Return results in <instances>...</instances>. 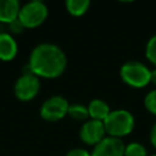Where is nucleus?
Wrapping results in <instances>:
<instances>
[{"mask_svg":"<svg viewBox=\"0 0 156 156\" xmlns=\"http://www.w3.org/2000/svg\"><path fill=\"white\" fill-rule=\"evenodd\" d=\"M67 67V56L56 44L40 43L35 45L26 66L24 73H33L38 78L54 79L60 77Z\"/></svg>","mask_w":156,"mask_h":156,"instance_id":"nucleus-1","label":"nucleus"},{"mask_svg":"<svg viewBox=\"0 0 156 156\" xmlns=\"http://www.w3.org/2000/svg\"><path fill=\"white\" fill-rule=\"evenodd\" d=\"M106 134L113 138H123L130 134L135 126L134 116L124 108L111 110L108 116L104 119Z\"/></svg>","mask_w":156,"mask_h":156,"instance_id":"nucleus-2","label":"nucleus"},{"mask_svg":"<svg viewBox=\"0 0 156 156\" xmlns=\"http://www.w3.org/2000/svg\"><path fill=\"white\" fill-rule=\"evenodd\" d=\"M121 79L132 88H144L150 83L151 69L140 61H127L119 69Z\"/></svg>","mask_w":156,"mask_h":156,"instance_id":"nucleus-3","label":"nucleus"},{"mask_svg":"<svg viewBox=\"0 0 156 156\" xmlns=\"http://www.w3.org/2000/svg\"><path fill=\"white\" fill-rule=\"evenodd\" d=\"M49 10L45 2L40 0H32L21 5L18 12V20L24 28H37L48 18Z\"/></svg>","mask_w":156,"mask_h":156,"instance_id":"nucleus-4","label":"nucleus"},{"mask_svg":"<svg viewBox=\"0 0 156 156\" xmlns=\"http://www.w3.org/2000/svg\"><path fill=\"white\" fill-rule=\"evenodd\" d=\"M40 91V78L33 73H22L15 82V96L23 102L33 100Z\"/></svg>","mask_w":156,"mask_h":156,"instance_id":"nucleus-5","label":"nucleus"},{"mask_svg":"<svg viewBox=\"0 0 156 156\" xmlns=\"http://www.w3.org/2000/svg\"><path fill=\"white\" fill-rule=\"evenodd\" d=\"M69 104L66 98L61 95H52L48 98L40 106V117L49 122L62 119L68 113Z\"/></svg>","mask_w":156,"mask_h":156,"instance_id":"nucleus-6","label":"nucleus"},{"mask_svg":"<svg viewBox=\"0 0 156 156\" xmlns=\"http://www.w3.org/2000/svg\"><path fill=\"white\" fill-rule=\"evenodd\" d=\"M107 134H106L105 126H104L102 121H96V119L89 118L88 121H85L82 124V127L79 129V138H80V140L84 144L91 145V146H95Z\"/></svg>","mask_w":156,"mask_h":156,"instance_id":"nucleus-7","label":"nucleus"},{"mask_svg":"<svg viewBox=\"0 0 156 156\" xmlns=\"http://www.w3.org/2000/svg\"><path fill=\"white\" fill-rule=\"evenodd\" d=\"M124 143L122 139L106 135L100 143L93 146L91 156H124Z\"/></svg>","mask_w":156,"mask_h":156,"instance_id":"nucleus-8","label":"nucleus"},{"mask_svg":"<svg viewBox=\"0 0 156 156\" xmlns=\"http://www.w3.org/2000/svg\"><path fill=\"white\" fill-rule=\"evenodd\" d=\"M18 52V44L9 32H0V61H12Z\"/></svg>","mask_w":156,"mask_h":156,"instance_id":"nucleus-9","label":"nucleus"},{"mask_svg":"<svg viewBox=\"0 0 156 156\" xmlns=\"http://www.w3.org/2000/svg\"><path fill=\"white\" fill-rule=\"evenodd\" d=\"M21 4L18 0H0V23L9 24L18 18Z\"/></svg>","mask_w":156,"mask_h":156,"instance_id":"nucleus-10","label":"nucleus"},{"mask_svg":"<svg viewBox=\"0 0 156 156\" xmlns=\"http://www.w3.org/2000/svg\"><path fill=\"white\" fill-rule=\"evenodd\" d=\"M88 112H89V118L104 122V119L111 112V108H110V105L105 100L93 99L88 105Z\"/></svg>","mask_w":156,"mask_h":156,"instance_id":"nucleus-11","label":"nucleus"},{"mask_svg":"<svg viewBox=\"0 0 156 156\" xmlns=\"http://www.w3.org/2000/svg\"><path fill=\"white\" fill-rule=\"evenodd\" d=\"M66 10L68 13L72 16L79 17L83 16L90 7V1L89 0H67L65 2Z\"/></svg>","mask_w":156,"mask_h":156,"instance_id":"nucleus-12","label":"nucleus"},{"mask_svg":"<svg viewBox=\"0 0 156 156\" xmlns=\"http://www.w3.org/2000/svg\"><path fill=\"white\" fill-rule=\"evenodd\" d=\"M72 119L74 121H88L89 119V112H88V106L83 104H69L68 107V113H67Z\"/></svg>","mask_w":156,"mask_h":156,"instance_id":"nucleus-13","label":"nucleus"},{"mask_svg":"<svg viewBox=\"0 0 156 156\" xmlns=\"http://www.w3.org/2000/svg\"><path fill=\"white\" fill-rule=\"evenodd\" d=\"M124 156H147V150L143 144L138 141H132L126 145Z\"/></svg>","mask_w":156,"mask_h":156,"instance_id":"nucleus-14","label":"nucleus"},{"mask_svg":"<svg viewBox=\"0 0 156 156\" xmlns=\"http://www.w3.org/2000/svg\"><path fill=\"white\" fill-rule=\"evenodd\" d=\"M145 55H146V58L156 67V34H154L147 40L145 46Z\"/></svg>","mask_w":156,"mask_h":156,"instance_id":"nucleus-15","label":"nucleus"},{"mask_svg":"<svg viewBox=\"0 0 156 156\" xmlns=\"http://www.w3.org/2000/svg\"><path fill=\"white\" fill-rule=\"evenodd\" d=\"M144 106H145V108L150 113L156 116V89L150 90L145 95V98H144Z\"/></svg>","mask_w":156,"mask_h":156,"instance_id":"nucleus-16","label":"nucleus"},{"mask_svg":"<svg viewBox=\"0 0 156 156\" xmlns=\"http://www.w3.org/2000/svg\"><path fill=\"white\" fill-rule=\"evenodd\" d=\"M7 27H9V29H10V34H20V33H22L26 28L23 27V24L20 22V20L17 18V20H15V21H12L11 23H9L7 24Z\"/></svg>","mask_w":156,"mask_h":156,"instance_id":"nucleus-17","label":"nucleus"},{"mask_svg":"<svg viewBox=\"0 0 156 156\" xmlns=\"http://www.w3.org/2000/svg\"><path fill=\"white\" fill-rule=\"evenodd\" d=\"M66 156H91V155L88 150L83 147H73L66 154Z\"/></svg>","mask_w":156,"mask_h":156,"instance_id":"nucleus-18","label":"nucleus"},{"mask_svg":"<svg viewBox=\"0 0 156 156\" xmlns=\"http://www.w3.org/2000/svg\"><path fill=\"white\" fill-rule=\"evenodd\" d=\"M150 143L152 144L154 147H156V122L152 124L150 130Z\"/></svg>","mask_w":156,"mask_h":156,"instance_id":"nucleus-19","label":"nucleus"},{"mask_svg":"<svg viewBox=\"0 0 156 156\" xmlns=\"http://www.w3.org/2000/svg\"><path fill=\"white\" fill-rule=\"evenodd\" d=\"M150 83H152V84L156 85V67L154 69H151V79H150Z\"/></svg>","mask_w":156,"mask_h":156,"instance_id":"nucleus-20","label":"nucleus"},{"mask_svg":"<svg viewBox=\"0 0 156 156\" xmlns=\"http://www.w3.org/2000/svg\"><path fill=\"white\" fill-rule=\"evenodd\" d=\"M150 156H156V154H154V155H150Z\"/></svg>","mask_w":156,"mask_h":156,"instance_id":"nucleus-21","label":"nucleus"}]
</instances>
